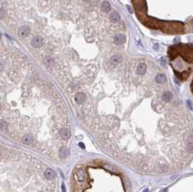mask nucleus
<instances>
[{"label":"nucleus","instance_id":"nucleus-2","mask_svg":"<svg viewBox=\"0 0 193 192\" xmlns=\"http://www.w3.org/2000/svg\"><path fill=\"white\" fill-rule=\"evenodd\" d=\"M86 100V96L82 92H78L75 95V100L77 104H81L84 103Z\"/></svg>","mask_w":193,"mask_h":192},{"label":"nucleus","instance_id":"nucleus-11","mask_svg":"<svg viewBox=\"0 0 193 192\" xmlns=\"http://www.w3.org/2000/svg\"><path fill=\"white\" fill-rule=\"evenodd\" d=\"M110 19L113 22H118L120 20V15L117 12H113L110 16Z\"/></svg>","mask_w":193,"mask_h":192},{"label":"nucleus","instance_id":"nucleus-3","mask_svg":"<svg viewBox=\"0 0 193 192\" xmlns=\"http://www.w3.org/2000/svg\"><path fill=\"white\" fill-rule=\"evenodd\" d=\"M126 41V38L124 35H121V34H117L115 35L114 37V42L117 44H119V45H121L123 44H125Z\"/></svg>","mask_w":193,"mask_h":192},{"label":"nucleus","instance_id":"nucleus-7","mask_svg":"<svg viewBox=\"0 0 193 192\" xmlns=\"http://www.w3.org/2000/svg\"><path fill=\"white\" fill-rule=\"evenodd\" d=\"M121 61H122V57L119 54L114 55V57H112V58L111 59V62L113 64H118L121 63Z\"/></svg>","mask_w":193,"mask_h":192},{"label":"nucleus","instance_id":"nucleus-22","mask_svg":"<svg viewBox=\"0 0 193 192\" xmlns=\"http://www.w3.org/2000/svg\"><path fill=\"white\" fill-rule=\"evenodd\" d=\"M85 2H90V1H91V0H84Z\"/></svg>","mask_w":193,"mask_h":192},{"label":"nucleus","instance_id":"nucleus-20","mask_svg":"<svg viewBox=\"0 0 193 192\" xmlns=\"http://www.w3.org/2000/svg\"><path fill=\"white\" fill-rule=\"evenodd\" d=\"M187 103H188V105H189V108H190L191 110H192V105H191V103H190V101H189V100H187Z\"/></svg>","mask_w":193,"mask_h":192},{"label":"nucleus","instance_id":"nucleus-13","mask_svg":"<svg viewBox=\"0 0 193 192\" xmlns=\"http://www.w3.org/2000/svg\"><path fill=\"white\" fill-rule=\"evenodd\" d=\"M59 155L62 157H66L68 156L69 155V149L65 147H62L60 150H59Z\"/></svg>","mask_w":193,"mask_h":192},{"label":"nucleus","instance_id":"nucleus-18","mask_svg":"<svg viewBox=\"0 0 193 192\" xmlns=\"http://www.w3.org/2000/svg\"><path fill=\"white\" fill-rule=\"evenodd\" d=\"M6 127H7L6 123H4L3 121H1V129H6Z\"/></svg>","mask_w":193,"mask_h":192},{"label":"nucleus","instance_id":"nucleus-4","mask_svg":"<svg viewBox=\"0 0 193 192\" xmlns=\"http://www.w3.org/2000/svg\"><path fill=\"white\" fill-rule=\"evenodd\" d=\"M30 33V28L27 26H23L19 30V35L22 38H26Z\"/></svg>","mask_w":193,"mask_h":192},{"label":"nucleus","instance_id":"nucleus-14","mask_svg":"<svg viewBox=\"0 0 193 192\" xmlns=\"http://www.w3.org/2000/svg\"><path fill=\"white\" fill-rule=\"evenodd\" d=\"M162 99L166 101V102H169L172 99V94L169 92H166L163 94V95L162 96Z\"/></svg>","mask_w":193,"mask_h":192},{"label":"nucleus","instance_id":"nucleus-17","mask_svg":"<svg viewBox=\"0 0 193 192\" xmlns=\"http://www.w3.org/2000/svg\"><path fill=\"white\" fill-rule=\"evenodd\" d=\"M44 61H45V64H47V65H51V64L54 63V59H51V58L49 57H46V58L45 59Z\"/></svg>","mask_w":193,"mask_h":192},{"label":"nucleus","instance_id":"nucleus-5","mask_svg":"<svg viewBox=\"0 0 193 192\" xmlns=\"http://www.w3.org/2000/svg\"><path fill=\"white\" fill-rule=\"evenodd\" d=\"M45 178L48 180H53L56 176V173L54 172L52 169H48L44 172Z\"/></svg>","mask_w":193,"mask_h":192},{"label":"nucleus","instance_id":"nucleus-12","mask_svg":"<svg viewBox=\"0 0 193 192\" xmlns=\"http://www.w3.org/2000/svg\"><path fill=\"white\" fill-rule=\"evenodd\" d=\"M33 140V137L31 135H25L22 139V142L25 144H31Z\"/></svg>","mask_w":193,"mask_h":192},{"label":"nucleus","instance_id":"nucleus-15","mask_svg":"<svg viewBox=\"0 0 193 192\" xmlns=\"http://www.w3.org/2000/svg\"><path fill=\"white\" fill-rule=\"evenodd\" d=\"M156 81L158 82V83H163V82L166 81V77H165L163 74H158L156 77Z\"/></svg>","mask_w":193,"mask_h":192},{"label":"nucleus","instance_id":"nucleus-21","mask_svg":"<svg viewBox=\"0 0 193 192\" xmlns=\"http://www.w3.org/2000/svg\"><path fill=\"white\" fill-rule=\"evenodd\" d=\"M79 144H80V147H82V148H85V146H84V144H82V143H81V142H80V143H79Z\"/></svg>","mask_w":193,"mask_h":192},{"label":"nucleus","instance_id":"nucleus-16","mask_svg":"<svg viewBox=\"0 0 193 192\" xmlns=\"http://www.w3.org/2000/svg\"><path fill=\"white\" fill-rule=\"evenodd\" d=\"M187 149L189 153H193V142H189L187 144Z\"/></svg>","mask_w":193,"mask_h":192},{"label":"nucleus","instance_id":"nucleus-19","mask_svg":"<svg viewBox=\"0 0 193 192\" xmlns=\"http://www.w3.org/2000/svg\"><path fill=\"white\" fill-rule=\"evenodd\" d=\"M62 192H67L64 183H62Z\"/></svg>","mask_w":193,"mask_h":192},{"label":"nucleus","instance_id":"nucleus-10","mask_svg":"<svg viewBox=\"0 0 193 192\" xmlns=\"http://www.w3.org/2000/svg\"><path fill=\"white\" fill-rule=\"evenodd\" d=\"M146 71V66L145 64H140L137 66V73L139 74H144Z\"/></svg>","mask_w":193,"mask_h":192},{"label":"nucleus","instance_id":"nucleus-6","mask_svg":"<svg viewBox=\"0 0 193 192\" xmlns=\"http://www.w3.org/2000/svg\"><path fill=\"white\" fill-rule=\"evenodd\" d=\"M60 136L64 140H68L71 136L70 130L69 129H62L60 131Z\"/></svg>","mask_w":193,"mask_h":192},{"label":"nucleus","instance_id":"nucleus-8","mask_svg":"<svg viewBox=\"0 0 193 192\" xmlns=\"http://www.w3.org/2000/svg\"><path fill=\"white\" fill-rule=\"evenodd\" d=\"M85 172L83 170H79L77 173V180L79 181H83L85 180Z\"/></svg>","mask_w":193,"mask_h":192},{"label":"nucleus","instance_id":"nucleus-9","mask_svg":"<svg viewBox=\"0 0 193 192\" xmlns=\"http://www.w3.org/2000/svg\"><path fill=\"white\" fill-rule=\"evenodd\" d=\"M101 9L104 12H108L110 10H111V5H110V4L108 2L105 1L102 3Z\"/></svg>","mask_w":193,"mask_h":192},{"label":"nucleus","instance_id":"nucleus-1","mask_svg":"<svg viewBox=\"0 0 193 192\" xmlns=\"http://www.w3.org/2000/svg\"><path fill=\"white\" fill-rule=\"evenodd\" d=\"M43 44H44V38L39 35L34 37L31 40V46L35 48H40L41 46H43Z\"/></svg>","mask_w":193,"mask_h":192},{"label":"nucleus","instance_id":"nucleus-23","mask_svg":"<svg viewBox=\"0 0 193 192\" xmlns=\"http://www.w3.org/2000/svg\"><path fill=\"white\" fill-rule=\"evenodd\" d=\"M146 191H148V189H145V191H144L143 192H146Z\"/></svg>","mask_w":193,"mask_h":192}]
</instances>
